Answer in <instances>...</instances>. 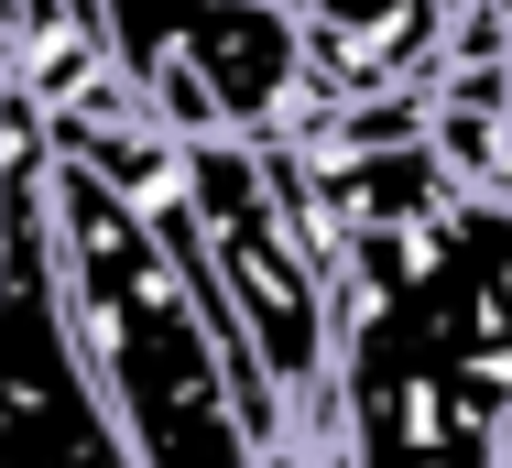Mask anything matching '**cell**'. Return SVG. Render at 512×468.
<instances>
[{
    "instance_id": "cell-6",
    "label": "cell",
    "mask_w": 512,
    "mask_h": 468,
    "mask_svg": "<svg viewBox=\"0 0 512 468\" xmlns=\"http://www.w3.org/2000/svg\"><path fill=\"white\" fill-rule=\"evenodd\" d=\"M33 153H44V120L22 98H0V229H11V186L33 175Z\"/></svg>"
},
{
    "instance_id": "cell-2",
    "label": "cell",
    "mask_w": 512,
    "mask_h": 468,
    "mask_svg": "<svg viewBox=\"0 0 512 468\" xmlns=\"http://www.w3.org/2000/svg\"><path fill=\"white\" fill-rule=\"evenodd\" d=\"M44 240H55L66 338H77V360L99 381L109 425L131 436V458L142 468H262L229 349L207 327L186 262L164 251V229L109 175L44 153Z\"/></svg>"
},
{
    "instance_id": "cell-1",
    "label": "cell",
    "mask_w": 512,
    "mask_h": 468,
    "mask_svg": "<svg viewBox=\"0 0 512 468\" xmlns=\"http://www.w3.org/2000/svg\"><path fill=\"white\" fill-rule=\"evenodd\" d=\"M338 468H512V207L447 186L338 251Z\"/></svg>"
},
{
    "instance_id": "cell-3",
    "label": "cell",
    "mask_w": 512,
    "mask_h": 468,
    "mask_svg": "<svg viewBox=\"0 0 512 468\" xmlns=\"http://www.w3.org/2000/svg\"><path fill=\"white\" fill-rule=\"evenodd\" d=\"M131 109L164 142H295L316 88L295 0H99Z\"/></svg>"
},
{
    "instance_id": "cell-5",
    "label": "cell",
    "mask_w": 512,
    "mask_h": 468,
    "mask_svg": "<svg viewBox=\"0 0 512 468\" xmlns=\"http://www.w3.org/2000/svg\"><path fill=\"white\" fill-rule=\"evenodd\" d=\"M447 66H512V0H480V11L447 33Z\"/></svg>"
},
{
    "instance_id": "cell-4",
    "label": "cell",
    "mask_w": 512,
    "mask_h": 468,
    "mask_svg": "<svg viewBox=\"0 0 512 468\" xmlns=\"http://www.w3.org/2000/svg\"><path fill=\"white\" fill-rule=\"evenodd\" d=\"M0 468H142L66 338V305H55L44 153L11 186V229H0Z\"/></svg>"
}]
</instances>
